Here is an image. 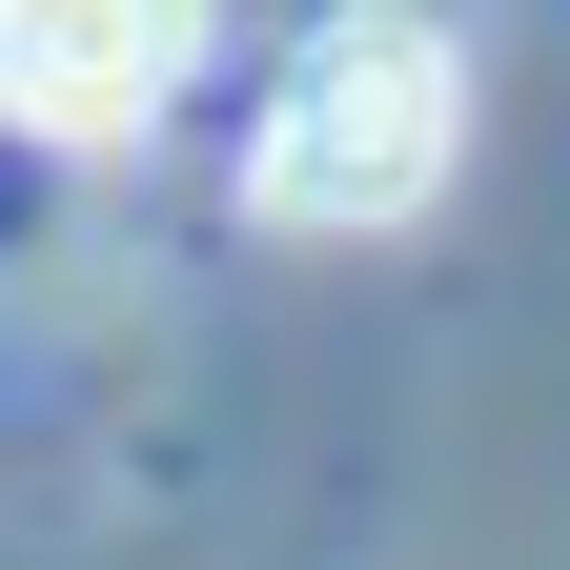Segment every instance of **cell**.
<instances>
[{"mask_svg":"<svg viewBox=\"0 0 570 570\" xmlns=\"http://www.w3.org/2000/svg\"><path fill=\"white\" fill-rule=\"evenodd\" d=\"M449 142H469V61L428 0H326L306 61L265 82L245 122V184H265V225H407L428 184H449Z\"/></svg>","mask_w":570,"mask_h":570,"instance_id":"6da1fadb","label":"cell"},{"mask_svg":"<svg viewBox=\"0 0 570 570\" xmlns=\"http://www.w3.org/2000/svg\"><path fill=\"white\" fill-rule=\"evenodd\" d=\"M41 184H61V142H41V122H0V265L41 245Z\"/></svg>","mask_w":570,"mask_h":570,"instance_id":"3957f363","label":"cell"},{"mask_svg":"<svg viewBox=\"0 0 570 570\" xmlns=\"http://www.w3.org/2000/svg\"><path fill=\"white\" fill-rule=\"evenodd\" d=\"M204 61V0H0V122H41L61 164L142 142Z\"/></svg>","mask_w":570,"mask_h":570,"instance_id":"7a4b0ae2","label":"cell"}]
</instances>
